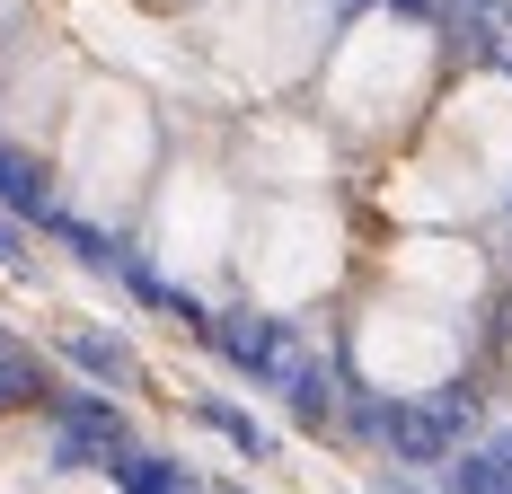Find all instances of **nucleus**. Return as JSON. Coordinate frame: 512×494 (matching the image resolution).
Segmentation results:
<instances>
[{
	"label": "nucleus",
	"mask_w": 512,
	"mask_h": 494,
	"mask_svg": "<svg viewBox=\"0 0 512 494\" xmlns=\"http://www.w3.org/2000/svg\"><path fill=\"white\" fill-rule=\"evenodd\" d=\"M124 442H133V415H124L106 389H80V380H71V389L45 397V468H53V477L106 468Z\"/></svg>",
	"instance_id": "1"
},
{
	"label": "nucleus",
	"mask_w": 512,
	"mask_h": 494,
	"mask_svg": "<svg viewBox=\"0 0 512 494\" xmlns=\"http://www.w3.org/2000/svg\"><path fill=\"white\" fill-rule=\"evenodd\" d=\"M204 345L221 353L239 380H265V389H274V380L292 371V353H301V327H292V318H274V309H230V318H212Z\"/></svg>",
	"instance_id": "2"
},
{
	"label": "nucleus",
	"mask_w": 512,
	"mask_h": 494,
	"mask_svg": "<svg viewBox=\"0 0 512 494\" xmlns=\"http://www.w3.org/2000/svg\"><path fill=\"white\" fill-rule=\"evenodd\" d=\"M274 397L292 406V424H301V433H336V397H345L336 353H292V371L274 380Z\"/></svg>",
	"instance_id": "3"
},
{
	"label": "nucleus",
	"mask_w": 512,
	"mask_h": 494,
	"mask_svg": "<svg viewBox=\"0 0 512 494\" xmlns=\"http://www.w3.org/2000/svg\"><path fill=\"white\" fill-rule=\"evenodd\" d=\"M62 362L80 371V389H133L142 380V353L106 327H62Z\"/></svg>",
	"instance_id": "4"
},
{
	"label": "nucleus",
	"mask_w": 512,
	"mask_h": 494,
	"mask_svg": "<svg viewBox=\"0 0 512 494\" xmlns=\"http://www.w3.org/2000/svg\"><path fill=\"white\" fill-rule=\"evenodd\" d=\"M0 212L18 221V230H45L53 212H62V195H53L45 159H27L18 142H0Z\"/></svg>",
	"instance_id": "5"
},
{
	"label": "nucleus",
	"mask_w": 512,
	"mask_h": 494,
	"mask_svg": "<svg viewBox=\"0 0 512 494\" xmlns=\"http://www.w3.org/2000/svg\"><path fill=\"white\" fill-rule=\"evenodd\" d=\"M106 486L115 494H195V468L168 459V450H151V442H124L106 459Z\"/></svg>",
	"instance_id": "6"
},
{
	"label": "nucleus",
	"mask_w": 512,
	"mask_h": 494,
	"mask_svg": "<svg viewBox=\"0 0 512 494\" xmlns=\"http://www.w3.org/2000/svg\"><path fill=\"white\" fill-rule=\"evenodd\" d=\"M62 389L45 371V353L36 345H18L9 327H0V415H45V397Z\"/></svg>",
	"instance_id": "7"
},
{
	"label": "nucleus",
	"mask_w": 512,
	"mask_h": 494,
	"mask_svg": "<svg viewBox=\"0 0 512 494\" xmlns=\"http://www.w3.org/2000/svg\"><path fill=\"white\" fill-rule=\"evenodd\" d=\"M186 406H195V424H204V433H221L239 459H256V468H274V459H283V433H265L239 397H186Z\"/></svg>",
	"instance_id": "8"
},
{
	"label": "nucleus",
	"mask_w": 512,
	"mask_h": 494,
	"mask_svg": "<svg viewBox=\"0 0 512 494\" xmlns=\"http://www.w3.org/2000/svg\"><path fill=\"white\" fill-rule=\"evenodd\" d=\"M45 239H62L71 256H80V265H89V274H115V265H124V239H106L98 221H80V212H53V221H45Z\"/></svg>",
	"instance_id": "9"
},
{
	"label": "nucleus",
	"mask_w": 512,
	"mask_h": 494,
	"mask_svg": "<svg viewBox=\"0 0 512 494\" xmlns=\"http://www.w3.org/2000/svg\"><path fill=\"white\" fill-rule=\"evenodd\" d=\"M433 486H442V494H512V477H504L477 442H468V450H451V459L433 468Z\"/></svg>",
	"instance_id": "10"
},
{
	"label": "nucleus",
	"mask_w": 512,
	"mask_h": 494,
	"mask_svg": "<svg viewBox=\"0 0 512 494\" xmlns=\"http://www.w3.org/2000/svg\"><path fill=\"white\" fill-rule=\"evenodd\" d=\"M0 274H36V247H27V230L0 212Z\"/></svg>",
	"instance_id": "11"
},
{
	"label": "nucleus",
	"mask_w": 512,
	"mask_h": 494,
	"mask_svg": "<svg viewBox=\"0 0 512 494\" xmlns=\"http://www.w3.org/2000/svg\"><path fill=\"white\" fill-rule=\"evenodd\" d=\"M371 494H442V486H424V477H407V468H380V477H371Z\"/></svg>",
	"instance_id": "12"
},
{
	"label": "nucleus",
	"mask_w": 512,
	"mask_h": 494,
	"mask_svg": "<svg viewBox=\"0 0 512 494\" xmlns=\"http://www.w3.org/2000/svg\"><path fill=\"white\" fill-rule=\"evenodd\" d=\"M380 9H389V18H415V27H433V18H442L451 0H380Z\"/></svg>",
	"instance_id": "13"
},
{
	"label": "nucleus",
	"mask_w": 512,
	"mask_h": 494,
	"mask_svg": "<svg viewBox=\"0 0 512 494\" xmlns=\"http://www.w3.org/2000/svg\"><path fill=\"white\" fill-rule=\"evenodd\" d=\"M477 450H486V459H495V468L512 477V424H495V433H477Z\"/></svg>",
	"instance_id": "14"
},
{
	"label": "nucleus",
	"mask_w": 512,
	"mask_h": 494,
	"mask_svg": "<svg viewBox=\"0 0 512 494\" xmlns=\"http://www.w3.org/2000/svg\"><path fill=\"white\" fill-rule=\"evenodd\" d=\"M336 9H345V18H354V9H380V0H336Z\"/></svg>",
	"instance_id": "15"
},
{
	"label": "nucleus",
	"mask_w": 512,
	"mask_h": 494,
	"mask_svg": "<svg viewBox=\"0 0 512 494\" xmlns=\"http://www.w3.org/2000/svg\"><path fill=\"white\" fill-rule=\"evenodd\" d=\"M504 71H512V53H504Z\"/></svg>",
	"instance_id": "16"
}]
</instances>
